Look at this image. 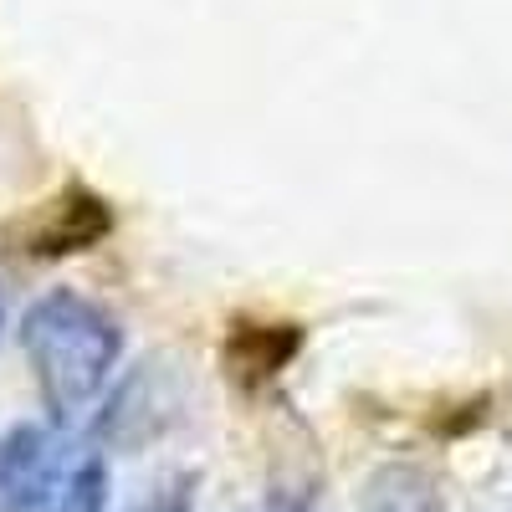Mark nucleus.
Instances as JSON below:
<instances>
[{
	"label": "nucleus",
	"instance_id": "39448f33",
	"mask_svg": "<svg viewBox=\"0 0 512 512\" xmlns=\"http://www.w3.org/2000/svg\"><path fill=\"white\" fill-rule=\"evenodd\" d=\"M359 512H441L436 477L415 461H390L364 482Z\"/></svg>",
	"mask_w": 512,
	"mask_h": 512
},
{
	"label": "nucleus",
	"instance_id": "1a4fd4ad",
	"mask_svg": "<svg viewBox=\"0 0 512 512\" xmlns=\"http://www.w3.org/2000/svg\"><path fill=\"white\" fill-rule=\"evenodd\" d=\"M0 328H6V297H0Z\"/></svg>",
	"mask_w": 512,
	"mask_h": 512
},
{
	"label": "nucleus",
	"instance_id": "f03ea898",
	"mask_svg": "<svg viewBox=\"0 0 512 512\" xmlns=\"http://www.w3.org/2000/svg\"><path fill=\"white\" fill-rule=\"evenodd\" d=\"M67 482V456L57 420H21L0 436V512H52Z\"/></svg>",
	"mask_w": 512,
	"mask_h": 512
},
{
	"label": "nucleus",
	"instance_id": "6e6552de",
	"mask_svg": "<svg viewBox=\"0 0 512 512\" xmlns=\"http://www.w3.org/2000/svg\"><path fill=\"white\" fill-rule=\"evenodd\" d=\"M139 512H190V477L185 482H169L164 492H154Z\"/></svg>",
	"mask_w": 512,
	"mask_h": 512
},
{
	"label": "nucleus",
	"instance_id": "423d86ee",
	"mask_svg": "<svg viewBox=\"0 0 512 512\" xmlns=\"http://www.w3.org/2000/svg\"><path fill=\"white\" fill-rule=\"evenodd\" d=\"M297 328L292 323H236L231 333V374L241 379H267L282 374V364L297 354Z\"/></svg>",
	"mask_w": 512,
	"mask_h": 512
},
{
	"label": "nucleus",
	"instance_id": "20e7f679",
	"mask_svg": "<svg viewBox=\"0 0 512 512\" xmlns=\"http://www.w3.org/2000/svg\"><path fill=\"white\" fill-rule=\"evenodd\" d=\"M108 231H113V210L93 190L72 185L26 221L21 251H31V256H72V251H93Z\"/></svg>",
	"mask_w": 512,
	"mask_h": 512
},
{
	"label": "nucleus",
	"instance_id": "0eeeda50",
	"mask_svg": "<svg viewBox=\"0 0 512 512\" xmlns=\"http://www.w3.org/2000/svg\"><path fill=\"white\" fill-rule=\"evenodd\" d=\"M57 512H108V466L103 456L77 461L62 492H57Z\"/></svg>",
	"mask_w": 512,
	"mask_h": 512
},
{
	"label": "nucleus",
	"instance_id": "f257e3e1",
	"mask_svg": "<svg viewBox=\"0 0 512 512\" xmlns=\"http://www.w3.org/2000/svg\"><path fill=\"white\" fill-rule=\"evenodd\" d=\"M21 349H26L41 405L62 425L108 390L123 354V333L93 297L57 287L31 303L21 323Z\"/></svg>",
	"mask_w": 512,
	"mask_h": 512
},
{
	"label": "nucleus",
	"instance_id": "7ed1b4c3",
	"mask_svg": "<svg viewBox=\"0 0 512 512\" xmlns=\"http://www.w3.org/2000/svg\"><path fill=\"white\" fill-rule=\"evenodd\" d=\"M175 415H180V400H175V384H169V374L154 369V364H139V369L108 395V405H103V415H98L93 431H98L103 446L139 451V446L154 441Z\"/></svg>",
	"mask_w": 512,
	"mask_h": 512
}]
</instances>
